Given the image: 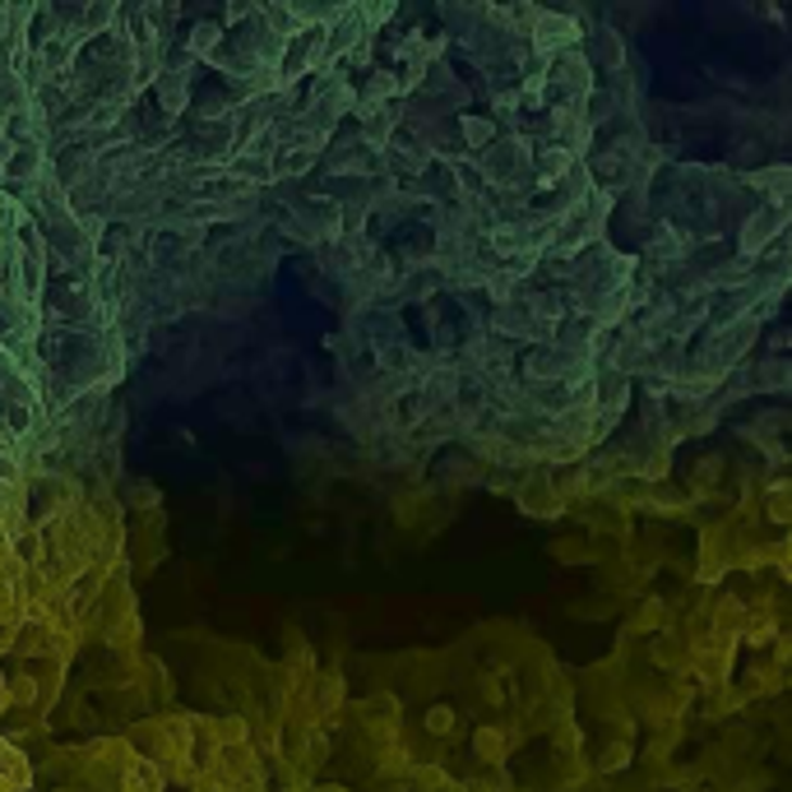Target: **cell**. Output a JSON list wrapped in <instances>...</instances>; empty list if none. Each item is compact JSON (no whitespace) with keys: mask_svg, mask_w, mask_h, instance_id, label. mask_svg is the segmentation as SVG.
Returning <instances> with one entry per match:
<instances>
[{"mask_svg":"<svg viewBox=\"0 0 792 792\" xmlns=\"http://www.w3.org/2000/svg\"><path fill=\"white\" fill-rule=\"evenodd\" d=\"M482 181L496 186V191H524L533 186V149L524 135H496V144L482 149Z\"/></svg>","mask_w":792,"mask_h":792,"instance_id":"cell-1","label":"cell"},{"mask_svg":"<svg viewBox=\"0 0 792 792\" xmlns=\"http://www.w3.org/2000/svg\"><path fill=\"white\" fill-rule=\"evenodd\" d=\"M283 232L292 241H306V246H330L334 237H343V204H334L330 195L297 200L283 218Z\"/></svg>","mask_w":792,"mask_h":792,"instance_id":"cell-2","label":"cell"},{"mask_svg":"<svg viewBox=\"0 0 792 792\" xmlns=\"http://www.w3.org/2000/svg\"><path fill=\"white\" fill-rule=\"evenodd\" d=\"M491 330L501 334V338H520V343H547V338L557 334V320L542 311L533 292H520V297H510V302H501V306H496V311H491Z\"/></svg>","mask_w":792,"mask_h":792,"instance_id":"cell-3","label":"cell"},{"mask_svg":"<svg viewBox=\"0 0 792 792\" xmlns=\"http://www.w3.org/2000/svg\"><path fill=\"white\" fill-rule=\"evenodd\" d=\"M542 89H552V107H579V102L589 98L593 71H589V61H584V47L542 61Z\"/></svg>","mask_w":792,"mask_h":792,"instance_id":"cell-4","label":"cell"},{"mask_svg":"<svg viewBox=\"0 0 792 792\" xmlns=\"http://www.w3.org/2000/svg\"><path fill=\"white\" fill-rule=\"evenodd\" d=\"M528 42L538 51V61H552L561 51H575L584 42V28L575 14H557V10H533L528 20Z\"/></svg>","mask_w":792,"mask_h":792,"instance_id":"cell-5","label":"cell"},{"mask_svg":"<svg viewBox=\"0 0 792 792\" xmlns=\"http://www.w3.org/2000/svg\"><path fill=\"white\" fill-rule=\"evenodd\" d=\"M783 228H788V204H755V214H746L742 232H737L742 260H761L769 246H779Z\"/></svg>","mask_w":792,"mask_h":792,"instance_id":"cell-6","label":"cell"},{"mask_svg":"<svg viewBox=\"0 0 792 792\" xmlns=\"http://www.w3.org/2000/svg\"><path fill=\"white\" fill-rule=\"evenodd\" d=\"M357 47H367V28L357 20V5H343L338 20L324 28V61L348 65V56H357Z\"/></svg>","mask_w":792,"mask_h":792,"instance_id":"cell-7","label":"cell"},{"mask_svg":"<svg viewBox=\"0 0 792 792\" xmlns=\"http://www.w3.org/2000/svg\"><path fill=\"white\" fill-rule=\"evenodd\" d=\"M195 153L200 163H228L237 153V112L228 120H195Z\"/></svg>","mask_w":792,"mask_h":792,"instance_id":"cell-8","label":"cell"},{"mask_svg":"<svg viewBox=\"0 0 792 792\" xmlns=\"http://www.w3.org/2000/svg\"><path fill=\"white\" fill-rule=\"evenodd\" d=\"M589 144H593V130H589V120L579 116V107H552V149H565L571 158L584 163Z\"/></svg>","mask_w":792,"mask_h":792,"instance_id":"cell-9","label":"cell"},{"mask_svg":"<svg viewBox=\"0 0 792 792\" xmlns=\"http://www.w3.org/2000/svg\"><path fill=\"white\" fill-rule=\"evenodd\" d=\"M575 163H579V158H571L565 149H552V144H547V149L538 153V158H533V191L547 195V191H552V186L565 177V171L575 167Z\"/></svg>","mask_w":792,"mask_h":792,"instance_id":"cell-10","label":"cell"},{"mask_svg":"<svg viewBox=\"0 0 792 792\" xmlns=\"http://www.w3.org/2000/svg\"><path fill=\"white\" fill-rule=\"evenodd\" d=\"M589 47H593V51H584L589 71H612V75H616V71L626 65V47H622V38H616V28H598Z\"/></svg>","mask_w":792,"mask_h":792,"instance_id":"cell-11","label":"cell"},{"mask_svg":"<svg viewBox=\"0 0 792 792\" xmlns=\"http://www.w3.org/2000/svg\"><path fill=\"white\" fill-rule=\"evenodd\" d=\"M153 98H158L163 116H186V112H191V79L158 75V79H153Z\"/></svg>","mask_w":792,"mask_h":792,"instance_id":"cell-12","label":"cell"},{"mask_svg":"<svg viewBox=\"0 0 792 792\" xmlns=\"http://www.w3.org/2000/svg\"><path fill=\"white\" fill-rule=\"evenodd\" d=\"M751 186L765 195V204H788V186H792V167L788 163H774V167H761L751 171Z\"/></svg>","mask_w":792,"mask_h":792,"instance_id":"cell-13","label":"cell"},{"mask_svg":"<svg viewBox=\"0 0 792 792\" xmlns=\"http://www.w3.org/2000/svg\"><path fill=\"white\" fill-rule=\"evenodd\" d=\"M218 42H222V24H214V20H204V24H191L186 28V51H191L195 61H209L214 51H218Z\"/></svg>","mask_w":792,"mask_h":792,"instance_id":"cell-14","label":"cell"},{"mask_svg":"<svg viewBox=\"0 0 792 792\" xmlns=\"http://www.w3.org/2000/svg\"><path fill=\"white\" fill-rule=\"evenodd\" d=\"M496 135H501V126H496L491 116H459V140L469 144L473 153H482L487 144H496Z\"/></svg>","mask_w":792,"mask_h":792,"instance_id":"cell-15","label":"cell"},{"mask_svg":"<svg viewBox=\"0 0 792 792\" xmlns=\"http://www.w3.org/2000/svg\"><path fill=\"white\" fill-rule=\"evenodd\" d=\"M681 255H686V241H681V232H673V228L659 232V237L649 241V269H673Z\"/></svg>","mask_w":792,"mask_h":792,"instance_id":"cell-16","label":"cell"},{"mask_svg":"<svg viewBox=\"0 0 792 792\" xmlns=\"http://www.w3.org/2000/svg\"><path fill=\"white\" fill-rule=\"evenodd\" d=\"M788 375H792L788 357H765L761 367L751 371V381H755V389H769V394H779V389H788Z\"/></svg>","mask_w":792,"mask_h":792,"instance_id":"cell-17","label":"cell"},{"mask_svg":"<svg viewBox=\"0 0 792 792\" xmlns=\"http://www.w3.org/2000/svg\"><path fill=\"white\" fill-rule=\"evenodd\" d=\"M432 728H436V732L450 728V710H436V714H432Z\"/></svg>","mask_w":792,"mask_h":792,"instance_id":"cell-18","label":"cell"}]
</instances>
